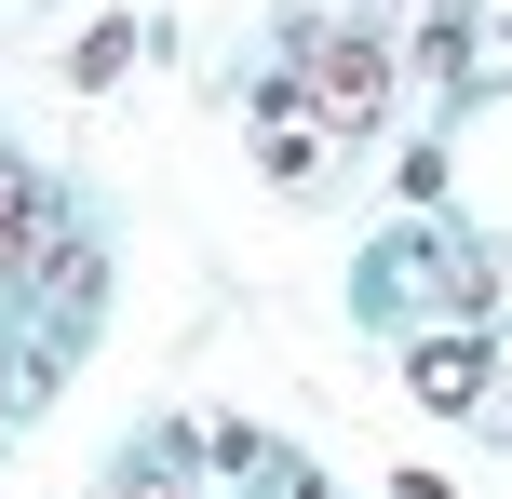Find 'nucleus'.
Segmentation results:
<instances>
[{"mask_svg":"<svg viewBox=\"0 0 512 499\" xmlns=\"http://www.w3.org/2000/svg\"><path fill=\"white\" fill-rule=\"evenodd\" d=\"M297 81H310V108H324V135H364V122H378V95H391L378 41H337V27H310V41H297Z\"/></svg>","mask_w":512,"mask_h":499,"instance_id":"f257e3e1","label":"nucleus"},{"mask_svg":"<svg viewBox=\"0 0 512 499\" xmlns=\"http://www.w3.org/2000/svg\"><path fill=\"white\" fill-rule=\"evenodd\" d=\"M310 149H324V108H297V95H270V122H256V162H270V176H297Z\"/></svg>","mask_w":512,"mask_h":499,"instance_id":"f03ea898","label":"nucleus"},{"mask_svg":"<svg viewBox=\"0 0 512 499\" xmlns=\"http://www.w3.org/2000/svg\"><path fill=\"white\" fill-rule=\"evenodd\" d=\"M418 392H432V405H472V392H486V351H472V338H432V351H418Z\"/></svg>","mask_w":512,"mask_h":499,"instance_id":"7ed1b4c3","label":"nucleus"},{"mask_svg":"<svg viewBox=\"0 0 512 499\" xmlns=\"http://www.w3.org/2000/svg\"><path fill=\"white\" fill-rule=\"evenodd\" d=\"M27 230H41V189H27V176H14V162H0V270H14V257H27Z\"/></svg>","mask_w":512,"mask_h":499,"instance_id":"20e7f679","label":"nucleus"},{"mask_svg":"<svg viewBox=\"0 0 512 499\" xmlns=\"http://www.w3.org/2000/svg\"><path fill=\"white\" fill-rule=\"evenodd\" d=\"M122 499H189V486H176V473H135V486H122Z\"/></svg>","mask_w":512,"mask_h":499,"instance_id":"39448f33","label":"nucleus"}]
</instances>
